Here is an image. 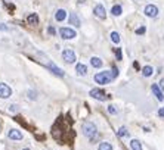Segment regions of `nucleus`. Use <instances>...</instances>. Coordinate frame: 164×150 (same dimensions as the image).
<instances>
[{
  "label": "nucleus",
  "instance_id": "1a4fd4ad",
  "mask_svg": "<svg viewBox=\"0 0 164 150\" xmlns=\"http://www.w3.org/2000/svg\"><path fill=\"white\" fill-rule=\"evenodd\" d=\"M151 90H152V93L155 94V97H157L158 100H160V102H163V100H164V96H163V91H161V89H160V85H157V84H152Z\"/></svg>",
  "mask_w": 164,
  "mask_h": 150
},
{
  "label": "nucleus",
  "instance_id": "2eb2a0df",
  "mask_svg": "<svg viewBox=\"0 0 164 150\" xmlns=\"http://www.w3.org/2000/svg\"><path fill=\"white\" fill-rule=\"evenodd\" d=\"M27 22H28V24H31V25H36V24H39V16H37V15H36V14L28 15Z\"/></svg>",
  "mask_w": 164,
  "mask_h": 150
},
{
  "label": "nucleus",
  "instance_id": "423d86ee",
  "mask_svg": "<svg viewBox=\"0 0 164 150\" xmlns=\"http://www.w3.org/2000/svg\"><path fill=\"white\" fill-rule=\"evenodd\" d=\"M145 15L149 16V18H155L158 15V7L155 5H148V6L145 7Z\"/></svg>",
  "mask_w": 164,
  "mask_h": 150
},
{
  "label": "nucleus",
  "instance_id": "5701e85b",
  "mask_svg": "<svg viewBox=\"0 0 164 150\" xmlns=\"http://www.w3.org/2000/svg\"><path fill=\"white\" fill-rule=\"evenodd\" d=\"M144 33H145V27H141V28H137V30H136V34L137 35L144 34Z\"/></svg>",
  "mask_w": 164,
  "mask_h": 150
},
{
  "label": "nucleus",
  "instance_id": "20e7f679",
  "mask_svg": "<svg viewBox=\"0 0 164 150\" xmlns=\"http://www.w3.org/2000/svg\"><path fill=\"white\" fill-rule=\"evenodd\" d=\"M62 59L67 62V63H74L75 62V53L71 50V49H67L62 52Z\"/></svg>",
  "mask_w": 164,
  "mask_h": 150
},
{
  "label": "nucleus",
  "instance_id": "f03ea898",
  "mask_svg": "<svg viewBox=\"0 0 164 150\" xmlns=\"http://www.w3.org/2000/svg\"><path fill=\"white\" fill-rule=\"evenodd\" d=\"M83 130V134L87 137V138H90V140H93L96 136V125L92 122H84L82 127Z\"/></svg>",
  "mask_w": 164,
  "mask_h": 150
},
{
  "label": "nucleus",
  "instance_id": "c85d7f7f",
  "mask_svg": "<svg viewBox=\"0 0 164 150\" xmlns=\"http://www.w3.org/2000/svg\"><path fill=\"white\" fill-rule=\"evenodd\" d=\"M24 150H30V149H24Z\"/></svg>",
  "mask_w": 164,
  "mask_h": 150
},
{
  "label": "nucleus",
  "instance_id": "aec40b11",
  "mask_svg": "<svg viewBox=\"0 0 164 150\" xmlns=\"http://www.w3.org/2000/svg\"><path fill=\"white\" fill-rule=\"evenodd\" d=\"M152 71H154V69L151 68V66H145V68L142 69V74H144V77H149V75H152Z\"/></svg>",
  "mask_w": 164,
  "mask_h": 150
},
{
  "label": "nucleus",
  "instance_id": "ddd939ff",
  "mask_svg": "<svg viewBox=\"0 0 164 150\" xmlns=\"http://www.w3.org/2000/svg\"><path fill=\"white\" fill-rule=\"evenodd\" d=\"M69 24H73L74 27H80V19H78V16L75 14H69Z\"/></svg>",
  "mask_w": 164,
  "mask_h": 150
},
{
  "label": "nucleus",
  "instance_id": "6ab92c4d",
  "mask_svg": "<svg viewBox=\"0 0 164 150\" xmlns=\"http://www.w3.org/2000/svg\"><path fill=\"white\" fill-rule=\"evenodd\" d=\"M111 40H112V43L118 44V43H120V34H118L117 31H112V33H111Z\"/></svg>",
  "mask_w": 164,
  "mask_h": 150
},
{
  "label": "nucleus",
  "instance_id": "dca6fc26",
  "mask_svg": "<svg viewBox=\"0 0 164 150\" xmlns=\"http://www.w3.org/2000/svg\"><path fill=\"white\" fill-rule=\"evenodd\" d=\"M90 65H92L93 68H101V66H102V61H101L99 57H92V59H90Z\"/></svg>",
  "mask_w": 164,
  "mask_h": 150
},
{
  "label": "nucleus",
  "instance_id": "bb28decb",
  "mask_svg": "<svg viewBox=\"0 0 164 150\" xmlns=\"http://www.w3.org/2000/svg\"><path fill=\"white\" fill-rule=\"evenodd\" d=\"M48 31H49V34H52V35L55 34V28H52V27H49V30H48Z\"/></svg>",
  "mask_w": 164,
  "mask_h": 150
},
{
  "label": "nucleus",
  "instance_id": "9b49d317",
  "mask_svg": "<svg viewBox=\"0 0 164 150\" xmlns=\"http://www.w3.org/2000/svg\"><path fill=\"white\" fill-rule=\"evenodd\" d=\"M65 18H67V10H64V9H58V10H56V14H55V19L61 22V21H64Z\"/></svg>",
  "mask_w": 164,
  "mask_h": 150
},
{
  "label": "nucleus",
  "instance_id": "393cba45",
  "mask_svg": "<svg viewBox=\"0 0 164 150\" xmlns=\"http://www.w3.org/2000/svg\"><path fill=\"white\" fill-rule=\"evenodd\" d=\"M111 74H112V78H116L117 75H118V69H116V68H114V69H112V72H111Z\"/></svg>",
  "mask_w": 164,
  "mask_h": 150
},
{
  "label": "nucleus",
  "instance_id": "a211bd4d",
  "mask_svg": "<svg viewBox=\"0 0 164 150\" xmlns=\"http://www.w3.org/2000/svg\"><path fill=\"white\" fill-rule=\"evenodd\" d=\"M111 12H112V15H114V16H120V15H121V12H123V9H121V6H120V5H117V6L112 7V10H111Z\"/></svg>",
  "mask_w": 164,
  "mask_h": 150
},
{
  "label": "nucleus",
  "instance_id": "cd10ccee",
  "mask_svg": "<svg viewBox=\"0 0 164 150\" xmlns=\"http://www.w3.org/2000/svg\"><path fill=\"white\" fill-rule=\"evenodd\" d=\"M160 87H161V90L164 91V80H161V81H160Z\"/></svg>",
  "mask_w": 164,
  "mask_h": 150
},
{
  "label": "nucleus",
  "instance_id": "412c9836",
  "mask_svg": "<svg viewBox=\"0 0 164 150\" xmlns=\"http://www.w3.org/2000/svg\"><path fill=\"white\" fill-rule=\"evenodd\" d=\"M98 150H112V146H111L109 143H101Z\"/></svg>",
  "mask_w": 164,
  "mask_h": 150
},
{
  "label": "nucleus",
  "instance_id": "9d476101",
  "mask_svg": "<svg viewBox=\"0 0 164 150\" xmlns=\"http://www.w3.org/2000/svg\"><path fill=\"white\" fill-rule=\"evenodd\" d=\"M9 138L11 140H22V132L18 130H11L9 131Z\"/></svg>",
  "mask_w": 164,
  "mask_h": 150
},
{
  "label": "nucleus",
  "instance_id": "b1692460",
  "mask_svg": "<svg viewBox=\"0 0 164 150\" xmlns=\"http://www.w3.org/2000/svg\"><path fill=\"white\" fill-rule=\"evenodd\" d=\"M108 112H109V113H116L117 110H116V108H114V106H108Z\"/></svg>",
  "mask_w": 164,
  "mask_h": 150
},
{
  "label": "nucleus",
  "instance_id": "4be33fe9",
  "mask_svg": "<svg viewBox=\"0 0 164 150\" xmlns=\"http://www.w3.org/2000/svg\"><path fill=\"white\" fill-rule=\"evenodd\" d=\"M129 132H127V130L124 128V127H121L120 130H118V137H124V136H127Z\"/></svg>",
  "mask_w": 164,
  "mask_h": 150
},
{
  "label": "nucleus",
  "instance_id": "f257e3e1",
  "mask_svg": "<svg viewBox=\"0 0 164 150\" xmlns=\"http://www.w3.org/2000/svg\"><path fill=\"white\" fill-rule=\"evenodd\" d=\"M95 81L101 85H105V84H109L112 81V74L109 71H103V72H99V74L95 75Z\"/></svg>",
  "mask_w": 164,
  "mask_h": 150
},
{
  "label": "nucleus",
  "instance_id": "0eeeda50",
  "mask_svg": "<svg viewBox=\"0 0 164 150\" xmlns=\"http://www.w3.org/2000/svg\"><path fill=\"white\" fill-rule=\"evenodd\" d=\"M93 14L98 16V18H101V19H105L107 18V12H105V7L102 5H96L95 9H93Z\"/></svg>",
  "mask_w": 164,
  "mask_h": 150
},
{
  "label": "nucleus",
  "instance_id": "4468645a",
  "mask_svg": "<svg viewBox=\"0 0 164 150\" xmlns=\"http://www.w3.org/2000/svg\"><path fill=\"white\" fill-rule=\"evenodd\" d=\"M75 71H77V74L78 75H86L87 74V66L83 65V63H78V65L75 66Z\"/></svg>",
  "mask_w": 164,
  "mask_h": 150
},
{
  "label": "nucleus",
  "instance_id": "f8f14e48",
  "mask_svg": "<svg viewBox=\"0 0 164 150\" xmlns=\"http://www.w3.org/2000/svg\"><path fill=\"white\" fill-rule=\"evenodd\" d=\"M48 68L50 69V71H52L53 74L59 75V77H62V75H64V71H62V69H59V68H58V66H56L55 63H49V65H48Z\"/></svg>",
  "mask_w": 164,
  "mask_h": 150
},
{
  "label": "nucleus",
  "instance_id": "6e6552de",
  "mask_svg": "<svg viewBox=\"0 0 164 150\" xmlns=\"http://www.w3.org/2000/svg\"><path fill=\"white\" fill-rule=\"evenodd\" d=\"M90 96H92L93 99H98V100H105V99H107L105 93H103L102 90H99V89L90 90Z\"/></svg>",
  "mask_w": 164,
  "mask_h": 150
},
{
  "label": "nucleus",
  "instance_id": "a878e982",
  "mask_svg": "<svg viewBox=\"0 0 164 150\" xmlns=\"http://www.w3.org/2000/svg\"><path fill=\"white\" fill-rule=\"evenodd\" d=\"M158 115L161 116V118H164V108H161V109L158 110Z\"/></svg>",
  "mask_w": 164,
  "mask_h": 150
},
{
  "label": "nucleus",
  "instance_id": "7ed1b4c3",
  "mask_svg": "<svg viewBox=\"0 0 164 150\" xmlns=\"http://www.w3.org/2000/svg\"><path fill=\"white\" fill-rule=\"evenodd\" d=\"M59 34H61V37L64 40H71V38H74L75 35H77L75 31L71 30V28H61L59 30Z\"/></svg>",
  "mask_w": 164,
  "mask_h": 150
},
{
  "label": "nucleus",
  "instance_id": "f3484780",
  "mask_svg": "<svg viewBox=\"0 0 164 150\" xmlns=\"http://www.w3.org/2000/svg\"><path fill=\"white\" fill-rule=\"evenodd\" d=\"M130 147H132V150H142V144L137 140H132L130 141Z\"/></svg>",
  "mask_w": 164,
  "mask_h": 150
},
{
  "label": "nucleus",
  "instance_id": "39448f33",
  "mask_svg": "<svg viewBox=\"0 0 164 150\" xmlns=\"http://www.w3.org/2000/svg\"><path fill=\"white\" fill-rule=\"evenodd\" d=\"M11 94H12L11 87L7 84H5V82H0V97L2 99H7V97H11Z\"/></svg>",
  "mask_w": 164,
  "mask_h": 150
}]
</instances>
